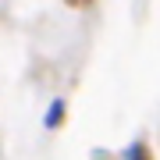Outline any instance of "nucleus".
Here are the masks:
<instances>
[{"label": "nucleus", "mask_w": 160, "mask_h": 160, "mask_svg": "<svg viewBox=\"0 0 160 160\" xmlns=\"http://www.w3.org/2000/svg\"><path fill=\"white\" fill-rule=\"evenodd\" d=\"M61 118V103H53V110H50V114H46V121H50V125H53V121H57Z\"/></svg>", "instance_id": "obj_1"}]
</instances>
